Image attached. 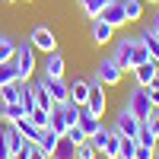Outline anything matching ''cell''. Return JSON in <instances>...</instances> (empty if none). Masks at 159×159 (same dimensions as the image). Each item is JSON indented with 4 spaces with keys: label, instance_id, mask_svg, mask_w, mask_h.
Here are the masks:
<instances>
[{
    "label": "cell",
    "instance_id": "cell-1",
    "mask_svg": "<svg viewBox=\"0 0 159 159\" xmlns=\"http://www.w3.org/2000/svg\"><path fill=\"white\" fill-rule=\"evenodd\" d=\"M76 121H80V105H73V102H57L54 108H51V130L54 134H61V137H67V130L70 127H76Z\"/></svg>",
    "mask_w": 159,
    "mask_h": 159
},
{
    "label": "cell",
    "instance_id": "cell-2",
    "mask_svg": "<svg viewBox=\"0 0 159 159\" xmlns=\"http://www.w3.org/2000/svg\"><path fill=\"white\" fill-rule=\"evenodd\" d=\"M13 67H16V76L22 80V83H29V80H32V73H35V45H32V38H25V42L16 45Z\"/></svg>",
    "mask_w": 159,
    "mask_h": 159
},
{
    "label": "cell",
    "instance_id": "cell-3",
    "mask_svg": "<svg viewBox=\"0 0 159 159\" xmlns=\"http://www.w3.org/2000/svg\"><path fill=\"white\" fill-rule=\"evenodd\" d=\"M124 105L140 118V121H147V115L153 111L150 96H147V89H143V86H134V89H130V92H127V99H124Z\"/></svg>",
    "mask_w": 159,
    "mask_h": 159
},
{
    "label": "cell",
    "instance_id": "cell-4",
    "mask_svg": "<svg viewBox=\"0 0 159 159\" xmlns=\"http://www.w3.org/2000/svg\"><path fill=\"white\" fill-rule=\"evenodd\" d=\"M140 118L134 115V111H130L127 108V105H121V108H118V115H115V130H118V134H124V137H137V130H140Z\"/></svg>",
    "mask_w": 159,
    "mask_h": 159
},
{
    "label": "cell",
    "instance_id": "cell-5",
    "mask_svg": "<svg viewBox=\"0 0 159 159\" xmlns=\"http://www.w3.org/2000/svg\"><path fill=\"white\" fill-rule=\"evenodd\" d=\"M121 73H124V70L118 67L115 57H102L99 67H96V80H99L102 86H118V83H121Z\"/></svg>",
    "mask_w": 159,
    "mask_h": 159
},
{
    "label": "cell",
    "instance_id": "cell-6",
    "mask_svg": "<svg viewBox=\"0 0 159 159\" xmlns=\"http://www.w3.org/2000/svg\"><path fill=\"white\" fill-rule=\"evenodd\" d=\"M105 105H108V99H105V86L99 83V80H89V99H86V105L83 108H89L92 115H105Z\"/></svg>",
    "mask_w": 159,
    "mask_h": 159
},
{
    "label": "cell",
    "instance_id": "cell-7",
    "mask_svg": "<svg viewBox=\"0 0 159 159\" xmlns=\"http://www.w3.org/2000/svg\"><path fill=\"white\" fill-rule=\"evenodd\" d=\"M99 16L108 22V25H115V29L127 25V13H124V3H121V0H105V7H102Z\"/></svg>",
    "mask_w": 159,
    "mask_h": 159
},
{
    "label": "cell",
    "instance_id": "cell-8",
    "mask_svg": "<svg viewBox=\"0 0 159 159\" xmlns=\"http://www.w3.org/2000/svg\"><path fill=\"white\" fill-rule=\"evenodd\" d=\"M29 38H32V45H35V51H45V54H51V51L57 48V38H54V32H51L48 25H35Z\"/></svg>",
    "mask_w": 159,
    "mask_h": 159
},
{
    "label": "cell",
    "instance_id": "cell-9",
    "mask_svg": "<svg viewBox=\"0 0 159 159\" xmlns=\"http://www.w3.org/2000/svg\"><path fill=\"white\" fill-rule=\"evenodd\" d=\"M64 67H67V61H64V54L54 48V51L48 54L45 67H42V70H45V80H64Z\"/></svg>",
    "mask_w": 159,
    "mask_h": 159
},
{
    "label": "cell",
    "instance_id": "cell-10",
    "mask_svg": "<svg viewBox=\"0 0 159 159\" xmlns=\"http://www.w3.org/2000/svg\"><path fill=\"white\" fill-rule=\"evenodd\" d=\"M25 86H29V83H22V80H13V83L0 86V105H16V102H22Z\"/></svg>",
    "mask_w": 159,
    "mask_h": 159
},
{
    "label": "cell",
    "instance_id": "cell-11",
    "mask_svg": "<svg viewBox=\"0 0 159 159\" xmlns=\"http://www.w3.org/2000/svg\"><path fill=\"white\" fill-rule=\"evenodd\" d=\"M130 45H134V38H118L115 42V51H111V57L118 61V67L121 70H130Z\"/></svg>",
    "mask_w": 159,
    "mask_h": 159
},
{
    "label": "cell",
    "instance_id": "cell-12",
    "mask_svg": "<svg viewBox=\"0 0 159 159\" xmlns=\"http://www.w3.org/2000/svg\"><path fill=\"white\" fill-rule=\"evenodd\" d=\"M130 73H134V80H137V86H143V89H147V86L153 83V80L159 76V64L147 61V64H140V67H134Z\"/></svg>",
    "mask_w": 159,
    "mask_h": 159
},
{
    "label": "cell",
    "instance_id": "cell-13",
    "mask_svg": "<svg viewBox=\"0 0 159 159\" xmlns=\"http://www.w3.org/2000/svg\"><path fill=\"white\" fill-rule=\"evenodd\" d=\"M111 38H115V25H108L102 16H96L92 19V42L96 45H108Z\"/></svg>",
    "mask_w": 159,
    "mask_h": 159
},
{
    "label": "cell",
    "instance_id": "cell-14",
    "mask_svg": "<svg viewBox=\"0 0 159 159\" xmlns=\"http://www.w3.org/2000/svg\"><path fill=\"white\" fill-rule=\"evenodd\" d=\"M76 127L83 130L86 137H92V134L102 127V118H99V115H92L89 108H80V121H76Z\"/></svg>",
    "mask_w": 159,
    "mask_h": 159
},
{
    "label": "cell",
    "instance_id": "cell-15",
    "mask_svg": "<svg viewBox=\"0 0 159 159\" xmlns=\"http://www.w3.org/2000/svg\"><path fill=\"white\" fill-rule=\"evenodd\" d=\"M0 140H3V147H7L10 153H19V150H22V143H25V140H22V134H19L13 124L0 127Z\"/></svg>",
    "mask_w": 159,
    "mask_h": 159
},
{
    "label": "cell",
    "instance_id": "cell-16",
    "mask_svg": "<svg viewBox=\"0 0 159 159\" xmlns=\"http://www.w3.org/2000/svg\"><path fill=\"white\" fill-rule=\"evenodd\" d=\"M13 127H16L19 134H22V140H29V143H35V140H38V134H42V127H38L29 115L19 118V121H13Z\"/></svg>",
    "mask_w": 159,
    "mask_h": 159
},
{
    "label": "cell",
    "instance_id": "cell-17",
    "mask_svg": "<svg viewBox=\"0 0 159 159\" xmlns=\"http://www.w3.org/2000/svg\"><path fill=\"white\" fill-rule=\"evenodd\" d=\"M57 143H61V134H54V130H51V127H42V134H38V140H35V147L38 150H42V153H54V147H57Z\"/></svg>",
    "mask_w": 159,
    "mask_h": 159
},
{
    "label": "cell",
    "instance_id": "cell-18",
    "mask_svg": "<svg viewBox=\"0 0 159 159\" xmlns=\"http://www.w3.org/2000/svg\"><path fill=\"white\" fill-rule=\"evenodd\" d=\"M45 86L51 92V99H54V105L57 102H70V86L64 83V80H45Z\"/></svg>",
    "mask_w": 159,
    "mask_h": 159
},
{
    "label": "cell",
    "instance_id": "cell-19",
    "mask_svg": "<svg viewBox=\"0 0 159 159\" xmlns=\"http://www.w3.org/2000/svg\"><path fill=\"white\" fill-rule=\"evenodd\" d=\"M86 99H89V80H76V83H70V102L83 108Z\"/></svg>",
    "mask_w": 159,
    "mask_h": 159
},
{
    "label": "cell",
    "instance_id": "cell-20",
    "mask_svg": "<svg viewBox=\"0 0 159 159\" xmlns=\"http://www.w3.org/2000/svg\"><path fill=\"white\" fill-rule=\"evenodd\" d=\"M150 61V48L140 42V38H134V45H130V70L140 67V64H147Z\"/></svg>",
    "mask_w": 159,
    "mask_h": 159
},
{
    "label": "cell",
    "instance_id": "cell-21",
    "mask_svg": "<svg viewBox=\"0 0 159 159\" xmlns=\"http://www.w3.org/2000/svg\"><path fill=\"white\" fill-rule=\"evenodd\" d=\"M19 118H25V108H22V102L16 105H0V121H19Z\"/></svg>",
    "mask_w": 159,
    "mask_h": 159
},
{
    "label": "cell",
    "instance_id": "cell-22",
    "mask_svg": "<svg viewBox=\"0 0 159 159\" xmlns=\"http://www.w3.org/2000/svg\"><path fill=\"white\" fill-rule=\"evenodd\" d=\"M51 159H76V147L67 140V137H61V143L54 147V153H51Z\"/></svg>",
    "mask_w": 159,
    "mask_h": 159
},
{
    "label": "cell",
    "instance_id": "cell-23",
    "mask_svg": "<svg viewBox=\"0 0 159 159\" xmlns=\"http://www.w3.org/2000/svg\"><path fill=\"white\" fill-rule=\"evenodd\" d=\"M140 42L150 48V61H153V64H159V38H156L150 29H143V32H140Z\"/></svg>",
    "mask_w": 159,
    "mask_h": 159
},
{
    "label": "cell",
    "instance_id": "cell-24",
    "mask_svg": "<svg viewBox=\"0 0 159 159\" xmlns=\"http://www.w3.org/2000/svg\"><path fill=\"white\" fill-rule=\"evenodd\" d=\"M108 137H111V127H99V130H96V134H92V137H89V143H92V147H96V150H99V156H102L105 150H108Z\"/></svg>",
    "mask_w": 159,
    "mask_h": 159
},
{
    "label": "cell",
    "instance_id": "cell-25",
    "mask_svg": "<svg viewBox=\"0 0 159 159\" xmlns=\"http://www.w3.org/2000/svg\"><path fill=\"white\" fill-rule=\"evenodd\" d=\"M124 3V13H127V22H137L143 16V0H121Z\"/></svg>",
    "mask_w": 159,
    "mask_h": 159
},
{
    "label": "cell",
    "instance_id": "cell-26",
    "mask_svg": "<svg viewBox=\"0 0 159 159\" xmlns=\"http://www.w3.org/2000/svg\"><path fill=\"white\" fill-rule=\"evenodd\" d=\"M13 54H16V42H13V38H7V35H0V64L13 61Z\"/></svg>",
    "mask_w": 159,
    "mask_h": 159
},
{
    "label": "cell",
    "instance_id": "cell-27",
    "mask_svg": "<svg viewBox=\"0 0 159 159\" xmlns=\"http://www.w3.org/2000/svg\"><path fill=\"white\" fill-rule=\"evenodd\" d=\"M80 7H83V13L89 19H96L99 13H102V7H105V0H80Z\"/></svg>",
    "mask_w": 159,
    "mask_h": 159
},
{
    "label": "cell",
    "instance_id": "cell-28",
    "mask_svg": "<svg viewBox=\"0 0 159 159\" xmlns=\"http://www.w3.org/2000/svg\"><path fill=\"white\" fill-rule=\"evenodd\" d=\"M13 80H19V76H16V67H13V61H7V64H0V86H7V83H13Z\"/></svg>",
    "mask_w": 159,
    "mask_h": 159
},
{
    "label": "cell",
    "instance_id": "cell-29",
    "mask_svg": "<svg viewBox=\"0 0 159 159\" xmlns=\"http://www.w3.org/2000/svg\"><path fill=\"white\" fill-rule=\"evenodd\" d=\"M137 143H140V147H156V134H153L147 124H140V130H137Z\"/></svg>",
    "mask_w": 159,
    "mask_h": 159
},
{
    "label": "cell",
    "instance_id": "cell-30",
    "mask_svg": "<svg viewBox=\"0 0 159 159\" xmlns=\"http://www.w3.org/2000/svg\"><path fill=\"white\" fill-rule=\"evenodd\" d=\"M134 153H137V137H124L121 140V156L118 159H134Z\"/></svg>",
    "mask_w": 159,
    "mask_h": 159
},
{
    "label": "cell",
    "instance_id": "cell-31",
    "mask_svg": "<svg viewBox=\"0 0 159 159\" xmlns=\"http://www.w3.org/2000/svg\"><path fill=\"white\" fill-rule=\"evenodd\" d=\"M76 159H99V150L86 140V143H80V147H76Z\"/></svg>",
    "mask_w": 159,
    "mask_h": 159
},
{
    "label": "cell",
    "instance_id": "cell-32",
    "mask_svg": "<svg viewBox=\"0 0 159 159\" xmlns=\"http://www.w3.org/2000/svg\"><path fill=\"white\" fill-rule=\"evenodd\" d=\"M29 118H32L38 127H48V124H51V111H45V108H32V111H29Z\"/></svg>",
    "mask_w": 159,
    "mask_h": 159
},
{
    "label": "cell",
    "instance_id": "cell-33",
    "mask_svg": "<svg viewBox=\"0 0 159 159\" xmlns=\"http://www.w3.org/2000/svg\"><path fill=\"white\" fill-rule=\"evenodd\" d=\"M67 140L73 143V147H80V143H86L89 137H86V134H83V130H80V127H70V130H67Z\"/></svg>",
    "mask_w": 159,
    "mask_h": 159
},
{
    "label": "cell",
    "instance_id": "cell-34",
    "mask_svg": "<svg viewBox=\"0 0 159 159\" xmlns=\"http://www.w3.org/2000/svg\"><path fill=\"white\" fill-rule=\"evenodd\" d=\"M153 147H140V143H137V153H134V159H153Z\"/></svg>",
    "mask_w": 159,
    "mask_h": 159
},
{
    "label": "cell",
    "instance_id": "cell-35",
    "mask_svg": "<svg viewBox=\"0 0 159 159\" xmlns=\"http://www.w3.org/2000/svg\"><path fill=\"white\" fill-rule=\"evenodd\" d=\"M29 150H32V143L25 140V143H22V150H19V153H13L10 159H29Z\"/></svg>",
    "mask_w": 159,
    "mask_h": 159
},
{
    "label": "cell",
    "instance_id": "cell-36",
    "mask_svg": "<svg viewBox=\"0 0 159 159\" xmlns=\"http://www.w3.org/2000/svg\"><path fill=\"white\" fill-rule=\"evenodd\" d=\"M147 29H150V32H153V35H156V38H159V10H156V13H153V22H150V25H147Z\"/></svg>",
    "mask_w": 159,
    "mask_h": 159
},
{
    "label": "cell",
    "instance_id": "cell-37",
    "mask_svg": "<svg viewBox=\"0 0 159 159\" xmlns=\"http://www.w3.org/2000/svg\"><path fill=\"white\" fill-rule=\"evenodd\" d=\"M29 159H51V156H48V153H42V150H38L35 143H32V150H29Z\"/></svg>",
    "mask_w": 159,
    "mask_h": 159
},
{
    "label": "cell",
    "instance_id": "cell-38",
    "mask_svg": "<svg viewBox=\"0 0 159 159\" xmlns=\"http://www.w3.org/2000/svg\"><path fill=\"white\" fill-rule=\"evenodd\" d=\"M10 156H13V153H10V150L3 147V140H0V159H10Z\"/></svg>",
    "mask_w": 159,
    "mask_h": 159
},
{
    "label": "cell",
    "instance_id": "cell-39",
    "mask_svg": "<svg viewBox=\"0 0 159 159\" xmlns=\"http://www.w3.org/2000/svg\"><path fill=\"white\" fill-rule=\"evenodd\" d=\"M147 89H156V92H159V76H156V80H153V83H150V86H147Z\"/></svg>",
    "mask_w": 159,
    "mask_h": 159
},
{
    "label": "cell",
    "instance_id": "cell-40",
    "mask_svg": "<svg viewBox=\"0 0 159 159\" xmlns=\"http://www.w3.org/2000/svg\"><path fill=\"white\" fill-rule=\"evenodd\" d=\"M153 159H159V150H156V153H153Z\"/></svg>",
    "mask_w": 159,
    "mask_h": 159
},
{
    "label": "cell",
    "instance_id": "cell-41",
    "mask_svg": "<svg viewBox=\"0 0 159 159\" xmlns=\"http://www.w3.org/2000/svg\"><path fill=\"white\" fill-rule=\"evenodd\" d=\"M143 3H156V0H143Z\"/></svg>",
    "mask_w": 159,
    "mask_h": 159
},
{
    "label": "cell",
    "instance_id": "cell-42",
    "mask_svg": "<svg viewBox=\"0 0 159 159\" xmlns=\"http://www.w3.org/2000/svg\"><path fill=\"white\" fill-rule=\"evenodd\" d=\"M156 147H159V140H156Z\"/></svg>",
    "mask_w": 159,
    "mask_h": 159
},
{
    "label": "cell",
    "instance_id": "cell-43",
    "mask_svg": "<svg viewBox=\"0 0 159 159\" xmlns=\"http://www.w3.org/2000/svg\"><path fill=\"white\" fill-rule=\"evenodd\" d=\"M99 159H105V156H99Z\"/></svg>",
    "mask_w": 159,
    "mask_h": 159
},
{
    "label": "cell",
    "instance_id": "cell-44",
    "mask_svg": "<svg viewBox=\"0 0 159 159\" xmlns=\"http://www.w3.org/2000/svg\"><path fill=\"white\" fill-rule=\"evenodd\" d=\"M25 3H29V0H25Z\"/></svg>",
    "mask_w": 159,
    "mask_h": 159
}]
</instances>
